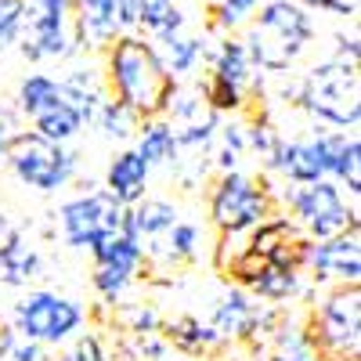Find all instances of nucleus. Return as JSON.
Instances as JSON below:
<instances>
[{"label":"nucleus","instance_id":"0eeeda50","mask_svg":"<svg viewBox=\"0 0 361 361\" xmlns=\"http://www.w3.org/2000/svg\"><path fill=\"white\" fill-rule=\"evenodd\" d=\"M264 217H271V199L267 188H260L253 177L224 170L214 180V188H209V221L221 235H246Z\"/></svg>","mask_w":361,"mask_h":361},{"label":"nucleus","instance_id":"423d86ee","mask_svg":"<svg viewBox=\"0 0 361 361\" xmlns=\"http://www.w3.org/2000/svg\"><path fill=\"white\" fill-rule=\"evenodd\" d=\"M15 329L22 336L37 340L44 347H62L69 343L80 325H83V307L73 296L51 293V289H33L29 296H22L15 304Z\"/></svg>","mask_w":361,"mask_h":361},{"label":"nucleus","instance_id":"c85d7f7f","mask_svg":"<svg viewBox=\"0 0 361 361\" xmlns=\"http://www.w3.org/2000/svg\"><path fill=\"white\" fill-rule=\"evenodd\" d=\"M271 361H325L318 354V347L311 343L307 333H300V329H282L279 333V350Z\"/></svg>","mask_w":361,"mask_h":361},{"label":"nucleus","instance_id":"f8f14e48","mask_svg":"<svg viewBox=\"0 0 361 361\" xmlns=\"http://www.w3.org/2000/svg\"><path fill=\"white\" fill-rule=\"evenodd\" d=\"M300 267L311 271L318 282H361V224L333 238H304Z\"/></svg>","mask_w":361,"mask_h":361},{"label":"nucleus","instance_id":"f3484780","mask_svg":"<svg viewBox=\"0 0 361 361\" xmlns=\"http://www.w3.org/2000/svg\"><path fill=\"white\" fill-rule=\"evenodd\" d=\"M40 279V253L25 243L22 235H15L11 243L0 250V282L4 286H29Z\"/></svg>","mask_w":361,"mask_h":361},{"label":"nucleus","instance_id":"1a4fd4ad","mask_svg":"<svg viewBox=\"0 0 361 361\" xmlns=\"http://www.w3.org/2000/svg\"><path fill=\"white\" fill-rule=\"evenodd\" d=\"M289 209H293V217L304 224L307 238H333V235L361 224L357 221V206L347 209V202H343L333 177L296 185V192L289 195Z\"/></svg>","mask_w":361,"mask_h":361},{"label":"nucleus","instance_id":"2eb2a0df","mask_svg":"<svg viewBox=\"0 0 361 361\" xmlns=\"http://www.w3.org/2000/svg\"><path fill=\"white\" fill-rule=\"evenodd\" d=\"M148 177H152V170H148V163L134 152V148H127V152H119L109 170H105V192L123 202V206H134L137 199H145L148 192Z\"/></svg>","mask_w":361,"mask_h":361},{"label":"nucleus","instance_id":"4468645a","mask_svg":"<svg viewBox=\"0 0 361 361\" xmlns=\"http://www.w3.org/2000/svg\"><path fill=\"white\" fill-rule=\"evenodd\" d=\"M267 325H271V314H264L243 289L224 293L214 311V329L221 333V340H250Z\"/></svg>","mask_w":361,"mask_h":361},{"label":"nucleus","instance_id":"6e6552de","mask_svg":"<svg viewBox=\"0 0 361 361\" xmlns=\"http://www.w3.org/2000/svg\"><path fill=\"white\" fill-rule=\"evenodd\" d=\"M22 54L29 62L66 58L76 47L73 0H22Z\"/></svg>","mask_w":361,"mask_h":361},{"label":"nucleus","instance_id":"20e7f679","mask_svg":"<svg viewBox=\"0 0 361 361\" xmlns=\"http://www.w3.org/2000/svg\"><path fill=\"white\" fill-rule=\"evenodd\" d=\"M322 357H357L361 350V286L336 282L322 296V304L307 329Z\"/></svg>","mask_w":361,"mask_h":361},{"label":"nucleus","instance_id":"393cba45","mask_svg":"<svg viewBox=\"0 0 361 361\" xmlns=\"http://www.w3.org/2000/svg\"><path fill=\"white\" fill-rule=\"evenodd\" d=\"M58 98H62V83H58L54 76H47V73H29L18 83V112L25 119H33L40 109L54 105Z\"/></svg>","mask_w":361,"mask_h":361},{"label":"nucleus","instance_id":"39448f33","mask_svg":"<svg viewBox=\"0 0 361 361\" xmlns=\"http://www.w3.org/2000/svg\"><path fill=\"white\" fill-rule=\"evenodd\" d=\"M4 163L15 170V177L33 192H58L66 188L76 173V156L62 141H51L37 130H18Z\"/></svg>","mask_w":361,"mask_h":361},{"label":"nucleus","instance_id":"7ed1b4c3","mask_svg":"<svg viewBox=\"0 0 361 361\" xmlns=\"http://www.w3.org/2000/svg\"><path fill=\"white\" fill-rule=\"evenodd\" d=\"M300 109H307L318 123L336 130H354L361 119V76L350 58H325L318 62L300 87Z\"/></svg>","mask_w":361,"mask_h":361},{"label":"nucleus","instance_id":"58836bf2","mask_svg":"<svg viewBox=\"0 0 361 361\" xmlns=\"http://www.w3.org/2000/svg\"><path fill=\"white\" fill-rule=\"evenodd\" d=\"M15 235H18V231H15V224H11V221H8L4 214H0V250H4V246L11 243Z\"/></svg>","mask_w":361,"mask_h":361},{"label":"nucleus","instance_id":"a19ab883","mask_svg":"<svg viewBox=\"0 0 361 361\" xmlns=\"http://www.w3.org/2000/svg\"><path fill=\"white\" fill-rule=\"evenodd\" d=\"M47 361H51V357H47ZM58 361H66V357H58Z\"/></svg>","mask_w":361,"mask_h":361},{"label":"nucleus","instance_id":"bb28decb","mask_svg":"<svg viewBox=\"0 0 361 361\" xmlns=\"http://www.w3.org/2000/svg\"><path fill=\"white\" fill-rule=\"evenodd\" d=\"M202 105H206L209 112H243V105H246V87H235V83H228V80H221V76L209 73V76L202 80Z\"/></svg>","mask_w":361,"mask_h":361},{"label":"nucleus","instance_id":"b1692460","mask_svg":"<svg viewBox=\"0 0 361 361\" xmlns=\"http://www.w3.org/2000/svg\"><path fill=\"white\" fill-rule=\"evenodd\" d=\"M90 123H98V127H102V134H105L109 141H127V137H134V134H137L141 116H137L134 109H127L123 102H116V98H109V94H105Z\"/></svg>","mask_w":361,"mask_h":361},{"label":"nucleus","instance_id":"c9c22d12","mask_svg":"<svg viewBox=\"0 0 361 361\" xmlns=\"http://www.w3.org/2000/svg\"><path fill=\"white\" fill-rule=\"evenodd\" d=\"M22 130V119H18V112L15 109H8L4 102H0V163H4V156H8V148H11V141H15V134Z\"/></svg>","mask_w":361,"mask_h":361},{"label":"nucleus","instance_id":"a211bd4d","mask_svg":"<svg viewBox=\"0 0 361 361\" xmlns=\"http://www.w3.org/2000/svg\"><path fill=\"white\" fill-rule=\"evenodd\" d=\"M152 44H156V51H159V58H163V66H166L170 76L192 73L199 66V58L206 54V40L202 37H185L180 29H177V33H170V37L152 40Z\"/></svg>","mask_w":361,"mask_h":361},{"label":"nucleus","instance_id":"6ab92c4d","mask_svg":"<svg viewBox=\"0 0 361 361\" xmlns=\"http://www.w3.org/2000/svg\"><path fill=\"white\" fill-rule=\"evenodd\" d=\"M29 123H33V130L37 134H44V137H51V141H73L80 130H83V116L66 102V94L58 98L54 105H47V109H40L33 119H29Z\"/></svg>","mask_w":361,"mask_h":361},{"label":"nucleus","instance_id":"473e14b6","mask_svg":"<svg viewBox=\"0 0 361 361\" xmlns=\"http://www.w3.org/2000/svg\"><path fill=\"white\" fill-rule=\"evenodd\" d=\"M22 33V0H0V51L18 44Z\"/></svg>","mask_w":361,"mask_h":361},{"label":"nucleus","instance_id":"dca6fc26","mask_svg":"<svg viewBox=\"0 0 361 361\" xmlns=\"http://www.w3.org/2000/svg\"><path fill=\"white\" fill-rule=\"evenodd\" d=\"M134 152L148 163V170H156V166H173V156H177V134H173V123H166L163 116H148V119H141Z\"/></svg>","mask_w":361,"mask_h":361},{"label":"nucleus","instance_id":"f257e3e1","mask_svg":"<svg viewBox=\"0 0 361 361\" xmlns=\"http://www.w3.org/2000/svg\"><path fill=\"white\" fill-rule=\"evenodd\" d=\"M105 90L109 98L123 102L141 119L166 116V105L177 90V76L166 73L152 40L123 33L105 47Z\"/></svg>","mask_w":361,"mask_h":361},{"label":"nucleus","instance_id":"9b49d317","mask_svg":"<svg viewBox=\"0 0 361 361\" xmlns=\"http://www.w3.org/2000/svg\"><path fill=\"white\" fill-rule=\"evenodd\" d=\"M90 260H94V271H90V286H94L109 304H116L123 289L137 279V271L145 264V253L137 246V238H130L123 228L102 235L94 246L87 250Z\"/></svg>","mask_w":361,"mask_h":361},{"label":"nucleus","instance_id":"f03ea898","mask_svg":"<svg viewBox=\"0 0 361 361\" xmlns=\"http://www.w3.org/2000/svg\"><path fill=\"white\" fill-rule=\"evenodd\" d=\"M314 40V18L300 0H267L257 18L246 22L250 62L267 73H289Z\"/></svg>","mask_w":361,"mask_h":361},{"label":"nucleus","instance_id":"5701e85b","mask_svg":"<svg viewBox=\"0 0 361 361\" xmlns=\"http://www.w3.org/2000/svg\"><path fill=\"white\" fill-rule=\"evenodd\" d=\"M250 73H253V62H250V51L243 40L235 37H224L214 51V76L235 83V87H246L250 83Z\"/></svg>","mask_w":361,"mask_h":361},{"label":"nucleus","instance_id":"ea45409f","mask_svg":"<svg viewBox=\"0 0 361 361\" xmlns=\"http://www.w3.org/2000/svg\"><path fill=\"white\" fill-rule=\"evenodd\" d=\"M333 361H357V357H333Z\"/></svg>","mask_w":361,"mask_h":361},{"label":"nucleus","instance_id":"aec40b11","mask_svg":"<svg viewBox=\"0 0 361 361\" xmlns=\"http://www.w3.org/2000/svg\"><path fill=\"white\" fill-rule=\"evenodd\" d=\"M166 340L180 350V354H206V350H214L221 343V333L214 325H202L199 318H170L166 322Z\"/></svg>","mask_w":361,"mask_h":361},{"label":"nucleus","instance_id":"4be33fe9","mask_svg":"<svg viewBox=\"0 0 361 361\" xmlns=\"http://www.w3.org/2000/svg\"><path fill=\"white\" fill-rule=\"evenodd\" d=\"M137 29H145L152 40H159V37L185 29V15H180L173 0H137Z\"/></svg>","mask_w":361,"mask_h":361},{"label":"nucleus","instance_id":"9d476101","mask_svg":"<svg viewBox=\"0 0 361 361\" xmlns=\"http://www.w3.org/2000/svg\"><path fill=\"white\" fill-rule=\"evenodd\" d=\"M123 214L127 206L116 202L105 188H94V192H83L69 202H62L58 217H62V235L73 250H90L102 235L109 231H119L123 228Z\"/></svg>","mask_w":361,"mask_h":361},{"label":"nucleus","instance_id":"2f4dec72","mask_svg":"<svg viewBox=\"0 0 361 361\" xmlns=\"http://www.w3.org/2000/svg\"><path fill=\"white\" fill-rule=\"evenodd\" d=\"M243 156H246V134H243V127H224L221 130V152H217L221 173L224 170H235Z\"/></svg>","mask_w":361,"mask_h":361},{"label":"nucleus","instance_id":"412c9836","mask_svg":"<svg viewBox=\"0 0 361 361\" xmlns=\"http://www.w3.org/2000/svg\"><path fill=\"white\" fill-rule=\"evenodd\" d=\"M253 296L260 300H271V304H282V300L296 296L300 293V267H286V264H264L260 275L246 286Z\"/></svg>","mask_w":361,"mask_h":361},{"label":"nucleus","instance_id":"7c9ffc66","mask_svg":"<svg viewBox=\"0 0 361 361\" xmlns=\"http://www.w3.org/2000/svg\"><path fill=\"white\" fill-rule=\"evenodd\" d=\"M260 8V0H214V25L221 29H243Z\"/></svg>","mask_w":361,"mask_h":361},{"label":"nucleus","instance_id":"cd10ccee","mask_svg":"<svg viewBox=\"0 0 361 361\" xmlns=\"http://www.w3.org/2000/svg\"><path fill=\"white\" fill-rule=\"evenodd\" d=\"M333 180H343L350 199L361 195V141H357V134H347V145H343V152H340V163H336Z\"/></svg>","mask_w":361,"mask_h":361},{"label":"nucleus","instance_id":"4c0bfd02","mask_svg":"<svg viewBox=\"0 0 361 361\" xmlns=\"http://www.w3.org/2000/svg\"><path fill=\"white\" fill-rule=\"evenodd\" d=\"M336 54L357 62V37H336Z\"/></svg>","mask_w":361,"mask_h":361},{"label":"nucleus","instance_id":"ddd939ff","mask_svg":"<svg viewBox=\"0 0 361 361\" xmlns=\"http://www.w3.org/2000/svg\"><path fill=\"white\" fill-rule=\"evenodd\" d=\"M267 166H275L286 180H293V185H307V180H322V177H325L322 134L304 137V141H286V137H282Z\"/></svg>","mask_w":361,"mask_h":361},{"label":"nucleus","instance_id":"c756f323","mask_svg":"<svg viewBox=\"0 0 361 361\" xmlns=\"http://www.w3.org/2000/svg\"><path fill=\"white\" fill-rule=\"evenodd\" d=\"M0 361H47L44 343L22 336L18 329H8L0 333Z\"/></svg>","mask_w":361,"mask_h":361},{"label":"nucleus","instance_id":"a878e982","mask_svg":"<svg viewBox=\"0 0 361 361\" xmlns=\"http://www.w3.org/2000/svg\"><path fill=\"white\" fill-rule=\"evenodd\" d=\"M199 253V228L192 221H173L170 231L163 235V250H159V260L166 264H185Z\"/></svg>","mask_w":361,"mask_h":361},{"label":"nucleus","instance_id":"72a5a7b5","mask_svg":"<svg viewBox=\"0 0 361 361\" xmlns=\"http://www.w3.org/2000/svg\"><path fill=\"white\" fill-rule=\"evenodd\" d=\"M66 361H109V354H105V347H102V340L94 333H80L73 340Z\"/></svg>","mask_w":361,"mask_h":361},{"label":"nucleus","instance_id":"f704fd0d","mask_svg":"<svg viewBox=\"0 0 361 361\" xmlns=\"http://www.w3.org/2000/svg\"><path fill=\"white\" fill-rule=\"evenodd\" d=\"M163 322H159V314H156V307H130L127 311V329H130V333L134 336H148V333H156V329H159Z\"/></svg>","mask_w":361,"mask_h":361},{"label":"nucleus","instance_id":"e433bc0d","mask_svg":"<svg viewBox=\"0 0 361 361\" xmlns=\"http://www.w3.org/2000/svg\"><path fill=\"white\" fill-rule=\"evenodd\" d=\"M318 8L329 15H357V0H318Z\"/></svg>","mask_w":361,"mask_h":361}]
</instances>
